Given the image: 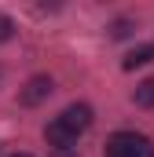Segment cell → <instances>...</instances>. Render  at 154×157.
I'll use <instances>...</instances> for the list:
<instances>
[{
	"mask_svg": "<svg viewBox=\"0 0 154 157\" xmlns=\"http://www.w3.org/2000/svg\"><path fill=\"white\" fill-rule=\"evenodd\" d=\"M59 121H63L74 135H81V132L92 128V106H88V102H74V106H66V110L59 113Z\"/></svg>",
	"mask_w": 154,
	"mask_h": 157,
	"instance_id": "7a4b0ae2",
	"label": "cell"
},
{
	"mask_svg": "<svg viewBox=\"0 0 154 157\" xmlns=\"http://www.w3.org/2000/svg\"><path fill=\"white\" fill-rule=\"evenodd\" d=\"M110 33H114V37H128V33H132V22H128V18H117L114 26H110Z\"/></svg>",
	"mask_w": 154,
	"mask_h": 157,
	"instance_id": "ba28073f",
	"label": "cell"
},
{
	"mask_svg": "<svg viewBox=\"0 0 154 157\" xmlns=\"http://www.w3.org/2000/svg\"><path fill=\"white\" fill-rule=\"evenodd\" d=\"M48 95H51V77H30L26 88L18 91V102L22 106H40Z\"/></svg>",
	"mask_w": 154,
	"mask_h": 157,
	"instance_id": "3957f363",
	"label": "cell"
},
{
	"mask_svg": "<svg viewBox=\"0 0 154 157\" xmlns=\"http://www.w3.org/2000/svg\"><path fill=\"white\" fill-rule=\"evenodd\" d=\"M107 157H154V143L140 132H117L107 139Z\"/></svg>",
	"mask_w": 154,
	"mask_h": 157,
	"instance_id": "6da1fadb",
	"label": "cell"
},
{
	"mask_svg": "<svg viewBox=\"0 0 154 157\" xmlns=\"http://www.w3.org/2000/svg\"><path fill=\"white\" fill-rule=\"evenodd\" d=\"M151 59H154V44H143V48H136V51H128L121 66H125V70H136V66H143V62H151Z\"/></svg>",
	"mask_w": 154,
	"mask_h": 157,
	"instance_id": "5b68a950",
	"label": "cell"
},
{
	"mask_svg": "<svg viewBox=\"0 0 154 157\" xmlns=\"http://www.w3.org/2000/svg\"><path fill=\"white\" fill-rule=\"evenodd\" d=\"M44 139H48V146H55V150H74V143H77V135L63 124V121L55 117V121H48V128H44Z\"/></svg>",
	"mask_w": 154,
	"mask_h": 157,
	"instance_id": "277c9868",
	"label": "cell"
},
{
	"mask_svg": "<svg viewBox=\"0 0 154 157\" xmlns=\"http://www.w3.org/2000/svg\"><path fill=\"white\" fill-rule=\"evenodd\" d=\"M11 33H15V22H11L7 15H0V44H4V40H11Z\"/></svg>",
	"mask_w": 154,
	"mask_h": 157,
	"instance_id": "52a82bcc",
	"label": "cell"
},
{
	"mask_svg": "<svg viewBox=\"0 0 154 157\" xmlns=\"http://www.w3.org/2000/svg\"><path fill=\"white\" fill-rule=\"evenodd\" d=\"M11 157H30V154H11Z\"/></svg>",
	"mask_w": 154,
	"mask_h": 157,
	"instance_id": "9c48e42d",
	"label": "cell"
},
{
	"mask_svg": "<svg viewBox=\"0 0 154 157\" xmlns=\"http://www.w3.org/2000/svg\"><path fill=\"white\" fill-rule=\"evenodd\" d=\"M132 99H136V106H143V110H154V77H151V80H143V84H136Z\"/></svg>",
	"mask_w": 154,
	"mask_h": 157,
	"instance_id": "8992f818",
	"label": "cell"
}]
</instances>
